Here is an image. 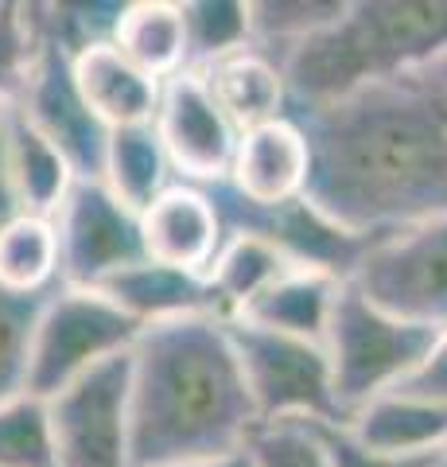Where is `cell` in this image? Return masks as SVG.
<instances>
[{"mask_svg": "<svg viewBox=\"0 0 447 467\" xmlns=\"http://www.w3.org/2000/svg\"><path fill=\"white\" fill-rule=\"evenodd\" d=\"M12 106L20 109V117L36 133H43L63 152L78 180H102L109 129L82 101L75 75H70V55L59 43L36 39V55L27 63L24 86Z\"/></svg>", "mask_w": 447, "mask_h": 467, "instance_id": "cell-10", "label": "cell"}, {"mask_svg": "<svg viewBox=\"0 0 447 467\" xmlns=\"http://www.w3.org/2000/svg\"><path fill=\"white\" fill-rule=\"evenodd\" d=\"M171 467H253L249 451H238V456H218V460H191V463H171Z\"/></svg>", "mask_w": 447, "mask_h": 467, "instance_id": "cell-33", "label": "cell"}, {"mask_svg": "<svg viewBox=\"0 0 447 467\" xmlns=\"http://www.w3.org/2000/svg\"><path fill=\"white\" fill-rule=\"evenodd\" d=\"M152 129L176 183L214 187L229 175L241 133L229 125L198 70H179L164 82Z\"/></svg>", "mask_w": 447, "mask_h": 467, "instance_id": "cell-11", "label": "cell"}, {"mask_svg": "<svg viewBox=\"0 0 447 467\" xmlns=\"http://www.w3.org/2000/svg\"><path fill=\"white\" fill-rule=\"evenodd\" d=\"M0 467H55L47 401L36 393L0 405Z\"/></svg>", "mask_w": 447, "mask_h": 467, "instance_id": "cell-26", "label": "cell"}, {"mask_svg": "<svg viewBox=\"0 0 447 467\" xmlns=\"http://www.w3.org/2000/svg\"><path fill=\"white\" fill-rule=\"evenodd\" d=\"M253 467H327V456L308 420H280V425H261L249 444Z\"/></svg>", "mask_w": 447, "mask_h": 467, "instance_id": "cell-28", "label": "cell"}, {"mask_svg": "<svg viewBox=\"0 0 447 467\" xmlns=\"http://www.w3.org/2000/svg\"><path fill=\"white\" fill-rule=\"evenodd\" d=\"M207 78L214 101L229 117V125L238 133H249L257 125L280 121L288 117V86L277 67V58H269L265 51L245 47L238 55H226L222 63H214L207 70H198Z\"/></svg>", "mask_w": 447, "mask_h": 467, "instance_id": "cell-17", "label": "cell"}, {"mask_svg": "<svg viewBox=\"0 0 447 467\" xmlns=\"http://www.w3.org/2000/svg\"><path fill=\"white\" fill-rule=\"evenodd\" d=\"M102 183L137 214L148 207L164 187L176 183V175L168 168V156L160 149V137H156L152 125L113 129L109 149H106Z\"/></svg>", "mask_w": 447, "mask_h": 467, "instance_id": "cell-23", "label": "cell"}, {"mask_svg": "<svg viewBox=\"0 0 447 467\" xmlns=\"http://www.w3.org/2000/svg\"><path fill=\"white\" fill-rule=\"evenodd\" d=\"M133 467L238 456L261 429L226 319L198 312L140 327L128 350Z\"/></svg>", "mask_w": 447, "mask_h": 467, "instance_id": "cell-2", "label": "cell"}, {"mask_svg": "<svg viewBox=\"0 0 447 467\" xmlns=\"http://www.w3.org/2000/svg\"><path fill=\"white\" fill-rule=\"evenodd\" d=\"M308 425L323 448L327 467H447V451L401 456V451H381L362 444L346 425H320V420H308Z\"/></svg>", "mask_w": 447, "mask_h": 467, "instance_id": "cell-29", "label": "cell"}, {"mask_svg": "<svg viewBox=\"0 0 447 467\" xmlns=\"http://www.w3.org/2000/svg\"><path fill=\"white\" fill-rule=\"evenodd\" d=\"M308 137V192L323 218L385 238L447 214V55L288 113Z\"/></svg>", "mask_w": 447, "mask_h": 467, "instance_id": "cell-1", "label": "cell"}, {"mask_svg": "<svg viewBox=\"0 0 447 467\" xmlns=\"http://www.w3.org/2000/svg\"><path fill=\"white\" fill-rule=\"evenodd\" d=\"M140 327L97 288H51L32 335L27 393L55 398L102 362L128 355Z\"/></svg>", "mask_w": 447, "mask_h": 467, "instance_id": "cell-5", "label": "cell"}, {"mask_svg": "<svg viewBox=\"0 0 447 467\" xmlns=\"http://www.w3.org/2000/svg\"><path fill=\"white\" fill-rule=\"evenodd\" d=\"M288 269H296V265L265 238H253V234H226L218 257H214L210 269L203 273L210 300H214V316L218 319L241 316Z\"/></svg>", "mask_w": 447, "mask_h": 467, "instance_id": "cell-20", "label": "cell"}, {"mask_svg": "<svg viewBox=\"0 0 447 467\" xmlns=\"http://www.w3.org/2000/svg\"><path fill=\"white\" fill-rule=\"evenodd\" d=\"M70 75H75L82 101L109 133L113 129H133V125L156 121L164 82H156L137 63H128L113 39L70 55Z\"/></svg>", "mask_w": 447, "mask_h": 467, "instance_id": "cell-14", "label": "cell"}, {"mask_svg": "<svg viewBox=\"0 0 447 467\" xmlns=\"http://www.w3.org/2000/svg\"><path fill=\"white\" fill-rule=\"evenodd\" d=\"M55 467H133L128 355H117L47 398Z\"/></svg>", "mask_w": 447, "mask_h": 467, "instance_id": "cell-8", "label": "cell"}, {"mask_svg": "<svg viewBox=\"0 0 447 467\" xmlns=\"http://www.w3.org/2000/svg\"><path fill=\"white\" fill-rule=\"evenodd\" d=\"M436 327H421L389 316L378 304H370L350 281H342L323 335L330 382H335L342 417L350 420L373 398L405 386L412 370L424 362L432 343H436Z\"/></svg>", "mask_w": 447, "mask_h": 467, "instance_id": "cell-4", "label": "cell"}, {"mask_svg": "<svg viewBox=\"0 0 447 467\" xmlns=\"http://www.w3.org/2000/svg\"><path fill=\"white\" fill-rule=\"evenodd\" d=\"M397 389H409V393H421V398L432 401H443L447 405V327L436 335V343L424 355V362L412 370V378Z\"/></svg>", "mask_w": 447, "mask_h": 467, "instance_id": "cell-31", "label": "cell"}, {"mask_svg": "<svg viewBox=\"0 0 447 467\" xmlns=\"http://www.w3.org/2000/svg\"><path fill=\"white\" fill-rule=\"evenodd\" d=\"M117 51L137 63L144 75L168 82L187 70V27L179 0H125L117 27H113Z\"/></svg>", "mask_w": 447, "mask_h": 467, "instance_id": "cell-19", "label": "cell"}, {"mask_svg": "<svg viewBox=\"0 0 447 467\" xmlns=\"http://www.w3.org/2000/svg\"><path fill=\"white\" fill-rule=\"evenodd\" d=\"M8 106H0V226L12 223L16 214H24L20 207V192L16 180H12V156H8Z\"/></svg>", "mask_w": 447, "mask_h": 467, "instance_id": "cell-32", "label": "cell"}, {"mask_svg": "<svg viewBox=\"0 0 447 467\" xmlns=\"http://www.w3.org/2000/svg\"><path fill=\"white\" fill-rule=\"evenodd\" d=\"M339 288L342 281L330 273L288 269L234 319H245V324H257L280 335H296V339H308V343H323Z\"/></svg>", "mask_w": 447, "mask_h": 467, "instance_id": "cell-18", "label": "cell"}, {"mask_svg": "<svg viewBox=\"0 0 447 467\" xmlns=\"http://www.w3.org/2000/svg\"><path fill=\"white\" fill-rule=\"evenodd\" d=\"M447 55V0H346L342 16L280 58L288 113Z\"/></svg>", "mask_w": 447, "mask_h": 467, "instance_id": "cell-3", "label": "cell"}, {"mask_svg": "<svg viewBox=\"0 0 447 467\" xmlns=\"http://www.w3.org/2000/svg\"><path fill=\"white\" fill-rule=\"evenodd\" d=\"M187 27V70H207L249 43V0H179Z\"/></svg>", "mask_w": 447, "mask_h": 467, "instance_id": "cell-25", "label": "cell"}, {"mask_svg": "<svg viewBox=\"0 0 447 467\" xmlns=\"http://www.w3.org/2000/svg\"><path fill=\"white\" fill-rule=\"evenodd\" d=\"M140 242L144 257L156 265L203 276L222 250L226 230L207 187L171 183L140 211Z\"/></svg>", "mask_w": 447, "mask_h": 467, "instance_id": "cell-12", "label": "cell"}, {"mask_svg": "<svg viewBox=\"0 0 447 467\" xmlns=\"http://www.w3.org/2000/svg\"><path fill=\"white\" fill-rule=\"evenodd\" d=\"M226 327L261 425H280V420L346 425L323 343L280 335L245 319H226Z\"/></svg>", "mask_w": 447, "mask_h": 467, "instance_id": "cell-6", "label": "cell"}, {"mask_svg": "<svg viewBox=\"0 0 447 467\" xmlns=\"http://www.w3.org/2000/svg\"><path fill=\"white\" fill-rule=\"evenodd\" d=\"M346 12V0H249V43L280 58Z\"/></svg>", "mask_w": 447, "mask_h": 467, "instance_id": "cell-24", "label": "cell"}, {"mask_svg": "<svg viewBox=\"0 0 447 467\" xmlns=\"http://www.w3.org/2000/svg\"><path fill=\"white\" fill-rule=\"evenodd\" d=\"M0 288L47 296L59 288V234L47 214H16L0 226Z\"/></svg>", "mask_w": 447, "mask_h": 467, "instance_id": "cell-22", "label": "cell"}, {"mask_svg": "<svg viewBox=\"0 0 447 467\" xmlns=\"http://www.w3.org/2000/svg\"><path fill=\"white\" fill-rule=\"evenodd\" d=\"M350 285L389 316L447 327V214L373 238Z\"/></svg>", "mask_w": 447, "mask_h": 467, "instance_id": "cell-7", "label": "cell"}, {"mask_svg": "<svg viewBox=\"0 0 447 467\" xmlns=\"http://www.w3.org/2000/svg\"><path fill=\"white\" fill-rule=\"evenodd\" d=\"M346 429L362 444L381 451H401V456L447 451V405L409 389H389L358 409L346 420Z\"/></svg>", "mask_w": 447, "mask_h": 467, "instance_id": "cell-16", "label": "cell"}, {"mask_svg": "<svg viewBox=\"0 0 447 467\" xmlns=\"http://www.w3.org/2000/svg\"><path fill=\"white\" fill-rule=\"evenodd\" d=\"M32 55H36V32L27 5L0 0V106L16 101Z\"/></svg>", "mask_w": 447, "mask_h": 467, "instance_id": "cell-30", "label": "cell"}, {"mask_svg": "<svg viewBox=\"0 0 447 467\" xmlns=\"http://www.w3.org/2000/svg\"><path fill=\"white\" fill-rule=\"evenodd\" d=\"M5 121H8V156H12V180H16V192H20V207L24 214L51 218L78 175L70 171L63 152L47 137L36 133L24 121L16 106H8Z\"/></svg>", "mask_w": 447, "mask_h": 467, "instance_id": "cell-21", "label": "cell"}, {"mask_svg": "<svg viewBox=\"0 0 447 467\" xmlns=\"http://www.w3.org/2000/svg\"><path fill=\"white\" fill-rule=\"evenodd\" d=\"M97 292L117 304L137 327L168 324V319L198 316V312L214 316V300L203 276L171 269V265H156L148 257L121 269L117 276H109Z\"/></svg>", "mask_w": 447, "mask_h": 467, "instance_id": "cell-15", "label": "cell"}, {"mask_svg": "<svg viewBox=\"0 0 447 467\" xmlns=\"http://www.w3.org/2000/svg\"><path fill=\"white\" fill-rule=\"evenodd\" d=\"M311 152L308 137L300 133L292 117L257 125L238 137V152L229 164L226 187L253 207H280V202L304 199L308 192Z\"/></svg>", "mask_w": 447, "mask_h": 467, "instance_id": "cell-13", "label": "cell"}, {"mask_svg": "<svg viewBox=\"0 0 447 467\" xmlns=\"http://www.w3.org/2000/svg\"><path fill=\"white\" fill-rule=\"evenodd\" d=\"M47 296H16L0 288V405L27 393L32 367V335Z\"/></svg>", "mask_w": 447, "mask_h": 467, "instance_id": "cell-27", "label": "cell"}, {"mask_svg": "<svg viewBox=\"0 0 447 467\" xmlns=\"http://www.w3.org/2000/svg\"><path fill=\"white\" fill-rule=\"evenodd\" d=\"M51 218L59 234V285L66 288H102L109 276L144 261L140 214L102 180H75Z\"/></svg>", "mask_w": 447, "mask_h": 467, "instance_id": "cell-9", "label": "cell"}]
</instances>
